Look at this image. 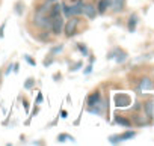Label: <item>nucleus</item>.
Instances as JSON below:
<instances>
[{
    "mask_svg": "<svg viewBox=\"0 0 154 146\" xmlns=\"http://www.w3.org/2000/svg\"><path fill=\"white\" fill-rule=\"evenodd\" d=\"M82 66H83V62H82V60H79L74 66H69V72H75V71H79Z\"/></svg>",
    "mask_w": 154,
    "mask_h": 146,
    "instance_id": "obj_23",
    "label": "nucleus"
},
{
    "mask_svg": "<svg viewBox=\"0 0 154 146\" xmlns=\"http://www.w3.org/2000/svg\"><path fill=\"white\" fill-rule=\"evenodd\" d=\"M101 101V92L100 91H95V92H92L89 97H88V100H86V103H88V107H91V106H95L97 103H100Z\"/></svg>",
    "mask_w": 154,
    "mask_h": 146,
    "instance_id": "obj_8",
    "label": "nucleus"
},
{
    "mask_svg": "<svg viewBox=\"0 0 154 146\" xmlns=\"http://www.w3.org/2000/svg\"><path fill=\"white\" fill-rule=\"evenodd\" d=\"M152 88V82L148 77H142L139 82V91H149Z\"/></svg>",
    "mask_w": 154,
    "mask_h": 146,
    "instance_id": "obj_12",
    "label": "nucleus"
},
{
    "mask_svg": "<svg viewBox=\"0 0 154 146\" xmlns=\"http://www.w3.org/2000/svg\"><path fill=\"white\" fill-rule=\"evenodd\" d=\"M33 24L38 27V29H42V30H48L51 29V17L50 14H41V12H33Z\"/></svg>",
    "mask_w": 154,
    "mask_h": 146,
    "instance_id": "obj_1",
    "label": "nucleus"
},
{
    "mask_svg": "<svg viewBox=\"0 0 154 146\" xmlns=\"http://www.w3.org/2000/svg\"><path fill=\"white\" fill-rule=\"evenodd\" d=\"M91 71H92V63H89V65L86 66V69L83 71V74H89V72H91Z\"/></svg>",
    "mask_w": 154,
    "mask_h": 146,
    "instance_id": "obj_30",
    "label": "nucleus"
},
{
    "mask_svg": "<svg viewBox=\"0 0 154 146\" xmlns=\"http://www.w3.org/2000/svg\"><path fill=\"white\" fill-rule=\"evenodd\" d=\"M23 106H24V109H26V113H29V104H27L26 100H23Z\"/></svg>",
    "mask_w": 154,
    "mask_h": 146,
    "instance_id": "obj_32",
    "label": "nucleus"
},
{
    "mask_svg": "<svg viewBox=\"0 0 154 146\" xmlns=\"http://www.w3.org/2000/svg\"><path fill=\"white\" fill-rule=\"evenodd\" d=\"M77 48L80 50V53H82L83 56H88V54H89V51H88V47H86L85 44H82V42H79V44H77Z\"/></svg>",
    "mask_w": 154,
    "mask_h": 146,
    "instance_id": "obj_19",
    "label": "nucleus"
},
{
    "mask_svg": "<svg viewBox=\"0 0 154 146\" xmlns=\"http://www.w3.org/2000/svg\"><path fill=\"white\" fill-rule=\"evenodd\" d=\"M94 60H95V57H94V56H91V57H89V63H94Z\"/></svg>",
    "mask_w": 154,
    "mask_h": 146,
    "instance_id": "obj_35",
    "label": "nucleus"
},
{
    "mask_svg": "<svg viewBox=\"0 0 154 146\" xmlns=\"http://www.w3.org/2000/svg\"><path fill=\"white\" fill-rule=\"evenodd\" d=\"M39 39H41L42 42H47V41L50 39V35H48V30H42V33L39 35Z\"/></svg>",
    "mask_w": 154,
    "mask_h": 146,
    "instance_id": "obj_24",
    "label": "nucleus"
},
{
    "mask_svg": "<svg viewBox=\"0 0 154 146\" xmlns=\"http://www.w3.org/2000/svg\"><path fill=\"white\" fill-rule=\"evenodd\" d=\"M33 86H35V79L29 77V79L24 82V89H26V91H29V89H32Z\"/></svg>",
    "mask_w": 154,
    "mask_h": 146,
    "instance_id": "obj_17",
    "label": "nucleus"
},
{
    "mask_svg": "<svg viewBox=\"0 0 154 146\" xmlns=\"http://www.w3.org/2000/svg\"><path fill=\"white\" fill-rule=\"evenodd\" d=\"M53 57H54V56H51V54H48V57H45V59H44V62H42V65H44V66H50V65L53 63V60H54Z\"/></svg>",
    "mask_w": 154,
    "mask_h": 146,
    "instance_id": "obj_25",
    "label": "nucleus"
},
{
    "mask_svg": "<svg viewBox=\"0 0 154 146\" xmlns=\"http://www.w3.org/2000/svg\"><path fill=\"white\" fill-rule=\"evenodd\" d=\"M112 57H115L116 63H122V62L127 59V53H125L124 50H121V48H116L115 51H112V53L107 56V59H112Z\"/></svg>",
    "mask_w": 154,
    "mask_h": 146,
    "instance_id": "obj_7",
    "label": "nucleus"
},
{
    "mask_svg": "<svg viewBox=\"0 0 154 146\" xmlns=\"http://www.w3.org/2000/svg\"><path fill=\"white\" fill-rule=\"evenodd\" d=\"M82 14L88 18V20H95V17H97V6L95 5H92V3H83V6H82Z\"/></svg>",
    "mask_w": 154,
    "mask_h": 146,
    "instance_id": "obj_4",
    "label": "nucleus"
},
{
    "mask_svg": "<svg viewBox=\"0 0 154 146\" xmlns=\"http://www.w3.org/2000/svg\"><path fill=\"white\" fill-rule=\"evenodd\" d=\"M5 26H6V21H5L2 26H0V38H3V36H5Z\"/></svg>",
    "mask_w": 154,
    "mask_h": 146,
    "instance_id": "obj_27",
    "label": "nucleus"
},
{
    "mask_svg": "<svg viewBox=\"0 0 154 146\" xmlns=\"http://www.w3.org/2000/svg\"><path fill=\"white\" fill-rule=\"evenodd\" d=\"M119 136H121V140H128V139L134 137L136 133H134V131H125V133H122V134H119Z\"/></svg>",
    "mask_w": 154,
    "mask_h": 146,
    "instance_id": "obj_18",
    "label": "nucleus"
},
{
    "mask_svg": "<svg viewBox=\"0 0 154 146\" xmlns=\"http://www.w3.org/2000/svg\"><path fill=\"white\" fill-rule=\"evenodd\" d=\"M115 122H116V124H119V125H122V127H125V128L131 127V122H130L128 119L122 118V116H115Z\"/></svg>",
    "mask_w": 154,
    "mask_h": 146,
    "instance_id": "obj_15",
    "label": "nucleus"
},
{
    "mask_svg": "<svg viewBox=\"0 0 154 146\" xmlns=\"http://www.w3.org/2000/svg\"><path fill=\"white\" fill-rule=\"evenodd\" d=\"M48 2H56V0H48Z\"/></svg>",
    "mask_w": 154,
    "mask_h": 146,
    "instance_id": "obj_36",
    "label": "nucleus"
},
{
    "mask_svg": "<svg viewBox=\"0 0 154 146\" xmlns=\"http://www.w3.org/2000/svg\"><path fill=\"white\" fill-rule=\"evenodd\" d=\"M124 6H125V0H112V3H110V9L115 14L124 11Z\"/></svg>",
    "mask_w": 154,
    "mask_h": 146,
    "instance_id": "obj_9",
    "label": "nucleus"
},
{
    "mask_svg": "<svg viewBox=\"0 0 154 146\" xmlns=\"http://www.w3.org/2000/svg\"><path fill=\"white\" fill-rule=\"evenodd\" d=\"M109 142H110L112 145H116V143H119V142H122V140H121V136H119V134H113V136L109 137Z\"/></svg>",
    "mask_w": 154,
    "mask_h": 146,
    "instance_id": "obj_21",
    "label": "nucleus"
},
{
    "mask_svg": "<svg viewBox=\"0 0 154 146\" xmlns=\"http://www.w3.org/2000/svg\"><path fill=\"white\" fill-rule=\"evenodd\" d=\"M53 77H54L53 80H54V82H57V80H60V77H62V76H60V72H59V74H54Z\"/></svg>",
    "mask_w": 154,
    "mask_h": 146,
    "instance_id": "obj_33",
    "label": "nucleus"
},
{
    "mask_svg": "<svg viewBox=\"0 0 154 146\" xmlns=\"http://www.w3.org/2000/svg\"><path fill=\"white\" fill-rule=\"evenodd\" d=\"M50 17H54V15H59V14H62V5L60 3H53L51 6H50Z\"/></svg>",
    "mask_w": 154,
    "mask_h": 146,
    "instance_id": "obj_13",
    "label": "nucleus"
},
{
    "mask_svg": "<svg viewBox=\"0 0 154 146\" xmlns=\"http://www.w3.org/2000/svg\"><path fill=\"white\" fill-rule=\"evenodd\" d=\"M66 116H68V113L65 110H60V118H66Z\"/></svg>",
    "mask_w": 154,
    "mask_h": 146,
    "instance_id": "obj_34",
    "label": "nucleus"
},
{
    "mask_svg": "<svg viewBox=\"0 0 154 146\" xmlns=\"http://www.w3.org/2000/svg\"><path fill=\"white\" fill-rule=\"evenodd\" d=\"M110 3H112V0H98L97 12L98 14H104L107 9H110Z\"/></svg>",
    "mask_w": 154,
    "mask_h": 146,
    "instance_id": "obj_11",
    "label": "nucleus"
},
{
    "mask_svg": "<svg viewBox=\"0 0 154 146\" xmlns=\"http://www.w3.org/2000/svg\"><path fill=\"white\" fill-rule=\"evenodd\" d=\"M115 106L116 107H128L131 103V98L127 94H116L115 95Z\"/></svg>",
    "mask_w": 154,
    "mask_h": 146,
    "instance_id": "obj_5",
    "label": "nucleus"
},
{
    "mask_svg": "<svg viewBox=\"0 0 154 146\" xmlns=\"http://www.w3.org/2000/svg\"><path fill=\"white\" fill-rule=\"evenodd\" d=\"M80 18L79 17H69V20L63 24V33L66 38H71L77 33V27H79Z\"/></svg>",
    "mask_w": 154,
    "mask_h": 146,
    "instance_id": "obj_2",
    "label": "nucleus"
},
{
    "mask_svg": "<svg viewBox=\"0 0 154 146\" xmlns=\"http://www.w3.org/2000/svg\"><path fill=\"white\" fill-rule=\"evenodd\" d=\"M71 2H75V0H71Z\"/></svg>",
    "mask_w": 154,
    "mask_h": 146,
    "instance_id": "obj_37",
    "label": "nucleus"
},
{
    "mask_svg": "<svg viewBox=\"0 0 154 146\" xmlns=\"http://www.w3.org/2000/svg\"><path fill=\"white\" fill-rule=\"evenodd\" d=\"M63 24H65V20H63L62 14L51 17V29H50V32L53 35L59 36L60 33H63Z\"/></svg>",
    "mask_w": 154,
    "mask_h": 146,
    "instance_id": "obj_3",
    "label": "nucleus"
},
{
    "mask_svg": "<svg viewBox=\"0 0 154 146\" xmlns=\"http://www.w3.org/2000/svg\"><path fill=\"white\" fill-rule=\"evenodd\" d=\"M24 60H26V62H27L29 65H32V66H35V65H36L35 59H32V57H30L29 54H24Z\"/></svg>",
    "mask_w": 154,
    "mask_h": 146,
    "instance_id": "obj_26",
    "label": "nucleus"
},
{
    "mask_svg": "<svg viewBox=\"0 0 154 146\" xmlns=\"http://www.w3.org/2000/svg\"><path fill=\"white\" fill-rule=\"evenodd\" d=\"M56 140H57L59 143H63V142H66V140L74 142V137H72V136H69V134H66V133H60V134H57Z\"/></svg>",
    "mask_w": 154,
    "mask_h": 146,
    "instance_id": "obj_16",
    "label": "nucleus"
},
{
    "mask_svg": "<svg viewBox=\"0 0 154 146\" xmlns=\"http://www.w3.org/2000/svg\"><path fill=\"white\" fill-rule=\"evenodd\" d=\"M62 48H63V44H59V45H56V47H53V48L50 50V54H51V56H56L57 53L62 51Z\"/></svg>",
    "mask_w": 154,
    "mask_h": 146,
    "instance_id": "obj_20",
    "label": "nucleus"
},
{
    "mask_svg": "<svg viewBox=\"0 0 154 146\" xmlns=\"http://www.w3.org/2000/svg\"><path fill=\"white\" fill-rule=\"evenodd\" d=\"M143 110H145V115H146V118L149 119V122L152 121V115H154V104H152V101L151 100H148V101H145L143 103Z\"/></svg>",
    "mask_w": 154,
    "mask_h": 146,
    "instance_id": "obj_10",
    "label": "nucleus"
},
{
    "mask_svg": "<svg viewBox=\"0 0 154 146\" xmlns=\"http://www.w3.org/2000/svg\"><path fill=\"white\" fill-rule=\"evenodd\" d=\"M23 11H24V5H23L21 2H17V5H15V12H17V15H23Z\"/></svg>",
    "mask_w": 154,
    "mask_h": 146,
    "instance_id": "obj_22",
    "label": "nucleus"
},
{
    "mask_svg": "<svg viewBox=\"0 0 154 146\" xmlns=\"http://www.w3.org/2000/svg\"><path fill=\"white\" fill-rule=\"evenodd\" d=\"M83 3H85L83 0H75V2H72L71 6H68L69 8V17H79V15H82Z\"/></svg>",
    "mask_w": 154,
    "mask_h": 146,
    "instance_id": "obj_6",
    "label": "nucleus"
},
{
    "mask_svg": "<svg viewBox=\"0 0 154 146\" xmlns=\"http://www.w3.org/2000/svg\"><path fill=\"white\" fill-rule=\"evenodd\" d=\"M38 112H39V107H33V112H32V115H30V118H33V116H36V115H38Z\"/></svg>",
    "mask_w": 154,
    "mask_h": 146,
    "instance_id": "obj_31",
    "label": "nucleus"
},
{
    "mask_svg": "<svg viewBox=\"0 0 154 146\" xmlns=\"http://www.w3.org/2000/svg\"><path fill=\"white\" fill-rule=\"evenodd\" d=\"M36 104H41L42 103V94L41 92H38V95H36V101H35Z\"/></svg>",
    "mask_w": 154,
    "mask_h": 146,
    "instance_id": "obj_29",
    "label": "nucleus"
},
{
    "mask_svg": "<svg viewBox=\"0 0 154 146\" xmlns=\"http://www.w3.org/2000/svg\"><path fill=\"white\" fill-rule=\"evenodd\" d=\"M136 23H137V17H136V14H133V15L130 17L128 23H127V27H128L130 32H134V29H136Z\"/></svg>",
    "mask_w": 154,
    "mask_h": 146,
    "instance_id": "obj_14",
    "label": "nucleus"
},
{
    "mask_svg": "<svg viewBox=\"0 0 154 146\" xmlns=\"http://www.w3.org/2000/svg\"><path fill=\"white\" fill-rule=\"evenodd\" d=\"M12 68H14V65H12V63H9V65H8V68H6L5 76H9V74H11V72H12Z\"/></svg>",
    "mask_w": 154,
    "mask_h": 146,
    "instance_id": "obj_28",
    "label": "nucleus"
}]
</instances>
